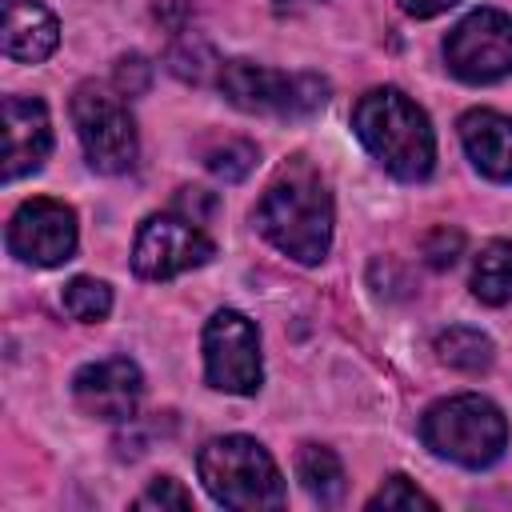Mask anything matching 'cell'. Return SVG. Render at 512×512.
Wrapping results in <instances>:
<instances>
[{"instance_id":"obj_9","label":"cell","mask_w":512,"mask_h":512,"mask_svg":"<svg viewBox=\"0 0 512 512\" xmlns=\"http://www.w3.org/2000/svg\"><path fill=\"white\" fill-rule=\"evenodd\" d=\"M444 60L452 76L468 84L504 80L512 72V16L496 8H480L464 16L444 40Z\"/></svg>"},{"instance_id":"obj_5","label":"cell","mask_w":512,"mask_h":512,"mask_svg":"<svg viewBox=\"0 0 512 512\" xmlns=\"http://www.w3.org/2000/svg\"><path fill=\"white\" fill-rule=\"evenodd\" d=\"M72 124L80 136V148L96 172L120 176L136 164V124L128 116V104L120 92L88 80L72 92Z\"/></svg>"},{"instance_id":"obj_13","label":"cell","mask_w":512,"mask_h":512,"mask_svg":"<svg viewBox=\"0 0 512 512\" xmlns=\"http://www.w3.org/2000/svg\"><path fill=\"white\" fill-rule=\"evenodd\" d=\"M460 140L476 172L488 180H512V120L492 108H472L460 116Z\"/></svg>"},{"instance_id":"obj_16","label":"cell","mask_w":512,"mask_h":512,"mask_svg":"<svg viewBox=\"0 0 512 512\" xmlns=\"http://www.w3.org/2000/svg\"><path fill=\"white\" fill-rule=\"evenodd\" d=\"M472 296L484 304H508L512 300V244L492 240L480 248L472 264Z\"/></svg>"},{"instance_id":"obj_17","label":"cell","mask_w":512,"mask_h":512,"mask_svg":"<svg viewBox=\"0 0 512 512\" xmlns=\"http://www.w3.org/2000/svg\"><path fill=\"white\" fill-rule=\"evenodd\" d=\"M436 356H440V364H448L456 372H484L492 364L496 348H492V340L480 328L456 324V328H448V332L436 336Z\"/></svg>"},{"instance_id":"obj_22","label":"cell","mask_w":512,"mask_h":512,"mask_svg":"<svg viewBox=\"0 0 512 512\" xmlns=\"http://www.w3.org/2000/svg\"><path fill=\"white\" fill-rule=\"evenodd\" d=\"M132 504H136V508H160V512H164V508H188L192 496L180 488V480H172V476H156Z\"/></svg>"},{"instance_id":"obj_3","label":"cell","mask_w":512,"mask_h":512,"mask_svg":"<svg viewBox=\"0 0 512 512\" xmlns=\"http://www.w3.org/2000/svg\"><path fill=\"white\" fill-rule=\"evenodd\" d=\"M208 496L224 508H276L284 504V476L264 444L252 436H216L196 456Z\"/></svg>"},{"instance_id":"obj_6","label":"cell","mask_w":512,"mask_h":512,"mask_svg":"<svg viewBox=\"0 0 512 512\" xmlns=\"http://www.w3.org/2000/svg\"><path fill=\"white\" fill-rule=\"evenodd\" d=\"M220 92L240 112H260V116H308L328 100V84L320 76H308V72L288 76L252 60L220 64Z\"/></svg>"},{"instance_id":"obj_26","label":"cell","mask_w":512,"mask_h":512,"mask_svg":"<svg viewBox=\"0 0 512 512\" xmlns=\"http://www.w3.org/2000/svg\"><path fill=\"white\" fill-rule=\"evenodd\" d=\"M180 208L188 212V220H196V224H200V216H196V212H212V196H208L204 188H184Z\"/></svg>"},{"instance_id":"obj_4","label":"cell","mask_w":512,"mask_h":512,"mask_svg":"<svg viewBox=\"0 0 512 512\" xmlns=\"http://www.w3.org/2000/svg\"><path fill=\"white\" fill-rule=\"evenodd\" d=\"M420 436L436 456H444L452 464L488 468L508 448V420L492 400L464 392V396H448V400L432 404L424 412Z\"/></svg>"},{"instance_id":"obj_20","label":"cell","mask_w":512,"mask_h":512,"mask_svg":"<svg viewBox=\"0 0 512 512\" xmlns=\"http://www.w3.org/2000/svg\"><path fill=\"white\" fill-rule=\"evenodd\" d=\"M168 68H172L180 80L200 84V80H208V72L216 68V52L208 48V40L184 36V40H176V44L168 48Z\"/></svg>"},{"instance_id":"obj_24","label":"cell","mask_w":512,"mask_h":512,"mask_svg":"<svg viewBox=\"0 0 512 512\" xmlns=\"http://www.w3.org/2000/svg\"><path fill=\"white\" fill-rule=\"evenodd\" d=\"M148 80H152V64L144 60V56H120L116 60V92L120 96H140L144 88H148Z\"/></svg>"},{"instance_id":"obj_19","label":"cell","mask_w":512,"mask_h":512,"mask_svg":"<svg viewBox=\"0 0 512 512\" xmlns=\"http://www.w3.org/2000/svg\"><path fill=\"white\" fill-rule=\"evenodd\" d=\"M204 164H208V172L212 176H220V180H244L248 172H252V164H256V148L248 144V140H236V136H228V140H220V144H212L208 152H204Z\"/></svg>"},{"instance_id":"obj_18","label":"cell","mask_w":512,"mask_h":512,"mask_svg":"<svg viewBox=\"0 0 512 512\" xmlns=\"http://www.w3.org/2000/svg\"><path fill=\"white\" fill-rule=\"evenodd\" d=\"M60 300H64V312L72 320H80V324H96V320H104L112 312V288L104 280H96V276L68 280Z\"/></svg>"},{"instance_id":"obj_12","label":"cell","mask_w":512,"mask_h":512,"mask_svg":"<svg viewBox=\"0 0 512 512\" xmlns=\"http://www.w3.org/2000/svg\"><path fill=\"white\" fill-rule=\"evenodd\" d=\"M52 148V124L48 108L36 96H4V156L0 172L4 180H20L44 164Z\"/></svg>"},{"instance_id":"obj_23","label":"cell","mask_w":512,"mask_h":512,"mask_svg":"<svg viewBox=\"0 0 512 512\" xmlns=\"http://www.w3.org/2000/svg\"><path fill=\"white\" fill-rule=\"evenodd\" d=\"M460 248H464V236L456 228H432L424 236V256H428L432 268H452L456 256H460Z\"/></svg>"},{"instance_id":"obj_8","label":"cell","mask_w":512,"mask_h":512,"mask_svg":"<svg viewBox=\"0 0 512 512\" xmlns=\"http://www.w3.org/2000/svg\"><path fill=\"white\" fill-rule=\"evenodd\" d=\"M216 256V244L204 236V228L180 212L148 216L132 244V268L144 280H172L188 268H200Z\"/></svg>"},{"instance_id":"obj_21","label":"cell","mask_w":512,"mask_h":512,"mask_svg":"<svg viewBox=\"0 0 512 512\" xmlns=\"http://www.w3.org/2000/svg\"><path fill=\"white\" fill-rule=\"evenodd\" d=\"M368 508H372V512H376V508H388V512H392V508H436V500L424 496L408 476H388L384 488L368 500Z\"/></svg>"},{"instance_id":"obj_1","label":"cell","mask_w":512,"mask_h":512,"mask_svg":"<svg viewBox=\"0 0 512 512\" xmlns=\"http://www.w3.org/2000/svg\"><path fill=\"white\" fill-rule=\"evenodd\" d=\"M256 228L292 260L320 264L332 244V196L320 172L296 156L264 188L256 204Z\"/></svg>"},{"instance_id":"obj_2","label":"cell","mask_w":512,"mask_h":512,"mask_svg":"<svg viewBox=\"0 0 512 512\" xmlns=\"http://www.w3.org/2000/svg\"><path fill=\"white\" fill-rule=\"evenodd\" d=\"M352 128L360 144L396 176L424 180L436 164V136L420 104H412L400 88H372L352 108Z\"/></svg>"},{"instance_id":"obj_10","label":"cell","mask_w":512,"mask_h":512,"mask_svg":"<svg viewBox=\"0 0 512 512\" xmlns=\"http://www.w3.org/2000/svg\"><path fill=\"white\" fill-rule=\"evenodd\" d=\"M8 248H12V256H20L24 264H36V268H56V264L72 260V252H76V212L60 200H48V196L24 200L12 212Z\"/></svg>"},{"instance_id":"obj_11","label":"cell","mask_w":512,"mask_h":512,"mask_svg":"<svg viewBox=\"0 0 512 512\" xmlns=\"http://www.w3.org/2000/svg\"><path fill=\"white\" fill-rule=\"evenodd\" d=\"M72 396L80 404V412L120 424L136 416V404L144 396V376L128 356H108L96 364H84L72 380Z\"/></svg>"},{"instance_id":"obj_25","label":"cell","mask_w":512,"mask_h":512,"mask_svg":"<svg viewBox=\"0 0 512 512\" xmlns=\"http://www.w3.org/2000/svg\"><path fill=\"white\" fill-rule=\"evenodd\" d=\"M408 16H416V20H428V16H440V12H448L452 4H460V0H396Z\"/></svg>"},{"instance_id":"obj_7","label":"cell","mask_w":512,"mask_h":512,"mask_svg":"<svg viewBox=\"0 0 512 512\" xmlns=\"http://www.w3.org/2000/svg\"><path fill=\"white\" fill-rule=\"evenodd\" d=\"M204 376L216 392L232 396H252L260 388V336L244 312L220 308L204 324Z\"/></svg>"},{"instance_id":"obj_15","label":"cell","mask_w":512,"mask_h":512,"mask_svg":"<svg viewBox=\"0 0 512 512\" xmlns=\"http://www.w3.org/2000/svg\"><path fill=\"white\" fill-rule=\"evenodd\" d=\"M296 480L316 504H340L344 496V464L324 444H304L296 452Z\"/></svg>"},{"instance_id":"obj_14","label":"cell","mask_w":512,"mask_h":512,"mask_svg":"<svg viewBox=\"0 0 512 512\" xmlns=\"http://www.w3.org/2000/svg\"><path fill=\"white\" fill-rule=\"evenodd\" d=\"M60 24L36 0H4V56L20 64H40L56 52Z\"/></svg>"}]
</instances>
